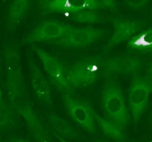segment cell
Instances as JSON below:
<instances>
[{
	"mask_svg": "<svg viewBox=\"0 0 152 142\" xmlns=\"http://www.w3.org/2000/svg\"><path fill=\"white\" fill-rule=\"evenodd\" d=\"M102 90V106L107 119L124 130L130 122V114L125 105L120 84L115 77H106Z\"/></svg>",
	"mask_w": 152,
	"mask_h": 142,
	"instance_id": "6da1fadb",
	"label": "cell"
},
{
	"mask_svg": "<svg viewBox=\"0 0 152 142\" xmlns=\"http://www.w3.org/2000/svg\"><path fill=\"white\" fill-rule=\"evenodd\" d=\"M7 88L8 91L9 103L15 112L24 119L32 137L39 142L51 141V137L44 128L31 103L26 98L25 90H22L9 83H7Z\"/></svg>",
	"mask_w": 152,
	"mask_h": 142,
	"instance_id": "7a4b0ae2",
	"label": "cell"
},
{
	"mask_svg": "<svg viewBox=\"0 0 152 142\" xmlns=\"http://www.w3.org/2000/svg\"><path fill=\"white\" fill-rule=\"evenodd\" d=\"M102 61L99 56L85 57L65 70V78L71 92L94 83L101 75Z\"/></svg>",
	"mask_w": 152,
	"mask_h": 142,
	"instance_id": "3957f363",
	"label": "cell"
},
{
	"mask_svg": "<svg viewBox=\"0 0 152 142\" xmlns=\"http://www.w3.org/2000/svg\"><path fill=\"white\" fill-rule=\"evenodd\" d=\"M152 93V74L148 72L141 76L133 74L129 89V106L134 123H137L148 106V98Z\"/></svg>",
	"mask_w": 152,
	"mask_h": 142,
	"instance_id": "277c9868",
	"label": "cell"
},
{
	"mask_svg": "<svg viewBox=\"0 0 152 142\" xmlns=\"http://www.w3.org/2000/svg\"><path fill=\"white\" fill-rule=\"evenodd\" d=\"M106 33L107 31L103 29H95L91 26L84 28L72 27L63 37L50 43L63 47H84L92 45L103 38Z\"/></svg>",
	"mask_w": 152,
	"mask_h": 142,
	"instance_id": "5b68a950",
	"label": "cell"
},
{
	"mask_svg": "<svg viewBox=\"0 0 152 142\" xmlns=\"http://www.w3.org/2000/svg\"><path fill=\"white\" fill-rule=\"evenodd\" d=\"M64 106L70 117L83 129L91 134L97 132L96 122L91 112V106L87 103L80 101L66 93L63 96Z\"/></svg>",
	"mask_w": 152,
	"mask_h": 142,
	"instance_id": "8992f818",
	"label": "cell"
},
{
	"mask_svg": "<svg viewBox=\"0 0 152 142\" xmlns=\"http://www.w3.org/2000/svg\"><path fill=\"white\" fill-rule=\"evenodd\" d=\"M31 48L39 56V60L41 61L44 69L48 74L51 82L62 92L64 94H70L71 90L68 86L65 78V69L62 65V63L54 57L52 55L42 49L41 47L31 44Z\"/></svg>",
	"mask_w": 152,
	"mask_h": 142,
	"instance_id": "52a82bcc",
	"label": "cell"
},
{
	"mask_svg": "<svg viewBox=\"0 0 152 142\" xmlns=\"http://www.w3.org/2000/svg\"><path fill=\"white\" fill-rule=\"evenodd\" d=\"M72 26L58 21H46L34 28L23 40V44L51 42L67 33Z\"/></svg>",
	"mask_w": 152,
	"mask_h": 142,
	"instance_id": "ba28073f",
	"label": "cell"
},
{
	"mask_svg": "<svg viewBox=\"0 0 152 142\" xmlns=\"http://www.w3.org/2000/svg\"><path fill=\"white\" fill-rule=\"evenodd\" d=\"M141 61L136 57L120 55L107 59H103L101 75L104 77L135 74L141 68Z\"/></svg>",
	"mask_w": 152,
	"mask_h": 142,
	"instance_id": "9c48e42d",
	"label": "cell"
},
{
	"mask_svg": "<svg viewBox=\"0 0 152 142\" xmlns=\"http://www.w3.org/2000/svg\"><path fill=\"white\" fill-rule=\"evenodd\" d=\"M40 7L45 14H69L83 9L98 10L105 8L99 0H47Z\"/></svg>",
	"mask_w": 152,
	"mask_h": 142,
	"instance_id": "30bf717a",
	"label": "cell"
},
{
	"mask_svg": "<svg viewBox=\"0 0 152 142\" xmlns=\"http://www.w3.org/2000/svg\"><path fill=\"white\" fill-rule=\"evenodd\" d=\"M5 63L7 66V83L25 90L24 76L21 55L17 45H7L4 49Z\"/></svg>",
	"mask_w": 152,
	"mask_h": 142,
	"instance_id": "8fae6325",
	"label": "cell"
},
{
	"mask_svg": "<svg viewBox=\"0 0 152 142\" xmlns=\"http://www.w3.org/2000/svg\"><path fill=\"white\" fill-rule=\"evenodd\" d=\"M114 32L108 40V43L106 47V50H108L116 45L132 39L138 31L142 30L145 26L143 22L140 21H132L122 18H116L113 22Z\"/></svg>",
	"mask_w": 152,
	"mask_h": 142,
	"instance_id": "7c38bea8",
	"label": "cell"
},
{
	"mask_svg": "<svg viewBox=\"0 0 152 142\" xmlns=\"http://www.w3.org/2000/svg\"><path fill=\"white\" fill-rule=\"evenodd\" d=\"M29 70L31 86L36 97L46 106H52L50 84L31 57L29 58Z\"/></svg>",
	"mask_w": 152,
	"mask_h": 142,
	"instance_id": "4fadbf2b",
	"label": "cell"
},
{
	"mask_svg": "<svg viewBox=\"0 0 152 142\" xmlns=\"http://www.w3.org/2000/svg\"><path fill=\"white\" fill-rule=\"evenodd\" d=\"M31 5V0H13L10 4L7 15V27L14 31L23 21Z\"/></svg>",
	"mask_w": 152,
	"mask_h": 142,
	"instance_id": "5bb4252c",
	"label": "cell"
},
{
	"mask_svg": "<svg viewBox=\"0 0 152 142\" xmlns=\"http://www.w3.org/2000/svg\"><path fill=\"white\" fill-rule=\"evenodd\" d=\"M127 47L133 53L152 55V29L133 36L130 39Z\"/></svg>",
	"mask_w": 152,
	"mask_h": 142,
	"instance_id": "9a60e30c",
	"label": "cell"
},
{
	"mask_svg": "<svg viewBox=\"0 0 152 142\" xmlns=\"http://www.w3.org/2000/svg\"><path fill=\"white\" fill-rule=\"evenodd\" d=\"M18 122V115L9 102L0 96V131L12 130Z\"/></svg>",
	"mask_w": 152,
	"mask_h": 142,
	"instance_id": "2e32d148",
	"label": "cell"
},
{
	"mask_svg": "<svg viewBox=\"0 0 152 142\" xmlns=\"http://www.w3.org/2000/svg\"><path fill=\"white\" fill-rule=\"evenodd\" d=\"M91 112L95 119V122L99 124V128L101 129L103 134L106 137L116 141H124L126 139V136L123 132V130L120 129L117 125H115L109 120L100 116L93 108H91Z\"/></svg>",
	"mask_w": 152,
	"mask_h": 142,
	"instance_id": "e0dca14e",
	"label": "cell"
},
{
	"mask_svg": "<svg viewBox=\"0 0 152 142\" xmlns=\"http://www.w3.org/2000/svg\"><path fill=\"white\" fill-rule=\"evenodd\" d=\"M48 122L50 126L52 127L53 130L56 131V134H59L62 137L69 138V139L78 138L80 137L79 132L68 122L57 116L56 114H48Z\"/></svg>",
	"mask_w": 152,
	"mask_h": 142,
	"instance_id": "ac0fdd59",
	"label": "cell"
},
{
	"mask_svg": "<svg viewBox=\"0 0 152 142\" xmlns=\"http://www.w3.org/2000/svg\"><path fill=\"white\" fill-rule=\"evenodd\" d=\"M66 15L70 20L79 23H101L104 21L103 16L96 10L83 9Z\"/></svg>",
	"mask_w": 152,
	"mask_h": 142,
	"instance_id": "d6986e66",
	"label": "cell"
},
{
	"mask_svg": "<svg viewBox=\"0 0 152 142\" xmlns=\"http://www.w3.org/2000/svg\"><path fill=\"white\" fill-rule=\"evenodd\" d=\"M124 3L133 9H140L143 8L146 4L149 2V0H124Z\"/></svg>",
	"mask_w": 152,
	"mask_h": 142,
	"instance_id": "ffe728a7",
	"label": "cell"
},
{
	"mask_svg": "<svg viewBox=\"0 0 152 142\" xmlns=\"http://www.w3.org/2000/svg\"><path fill=\"white\" fill-rule=\"evenodd\" d=\"M105 7H107L111 11H115L117 8V3L115 0H99Z\"/></svg>",
	"mask_w": 152,
	"mask_h": 142,
	"instance_id": "44dd1931",
	"label": "cell"
},
{
	"mask_svg": "<svg viewBox=\"0 0 152 142\" xmlns=\"http://www.w3.org/2000/svg\"><path fill=\"white\" fill-rule=\"evenodd\" d=\"M2 74V58H1V51H0V75Z\"/></svg>",
	"mask_w": 152,
	"mask_h": 142,
	"instance_id": "7402d4cb",
	"label": "cell"
},
{
	"mask_svg": "<svg viewBox=\"0 0 152 142\" xmlns=\"http://www.w3.org/2000/svg\"><path fill=\"white\" fill-rule=\"evenodd\" d=\"M9 141H25V139H23V138H10L9 139Z\"/></svg>",
	"mask_w": 152,
	"mask_h": 142,
	"instance_id": "603a6c76",
	"label": "cell"
},
{
	"mask_svg": "<svg viewBox=\"0 0 152 142\" xmlns=\"http://www.w3.org/2000/svg\"><path fill=\"white\" fill-rule=\"evenodd\" d=\"M46 1H47V0H39V5H40V7H41Z\"/></svg>",
	"mask_w": 152,
	"mask_h": 142,
	"instance_id": "cb8c5ba5",
	"label": "cell"
},
{
	"mask_svg": "<svg viewBox=\"0 0 152 142\" xmlns=\"http://www.w3.org/2000/svg\"><path fill=\"white\" fill-rule=\"evenodd\" d=\"M148 72H149L150 74H152V65L150 66V68H149V70H148Z\"/></svg>",
	"mask_w": 152,
	"mask_h": 142,
	"instance_id": "d4e9b609",
	"label": "cell"
},
{
	"mask_svg": "<svg viewBox=\"0 0 152 142\" xmlns=\"http://www.w3.org/2000/svg\"><path fill=\"white\" fill-rule=\"evenodd\" d=\"M3 94H2V90H1V88H0V96H2Z\"/></svg>",
	"mask_w": 152,
	"mask_h": 142,
	"instance_id": "484cf974",
	"label": "cell"
},
{
	"mask_svg": "<svg viewBox=\"0 0 152 142\" xmlns=\"http://www.w3.org/2000/svg\"><path fill=\"white\" fill-rule=\"evenodd\" d=\"M151 123H152V114H151Z\"/></svg>",
	"mask_w": 152,
	"mask_h": 142,
	"instance_id": "4316f807",
	"label": "cell"
},
{
	"mask_svg": "<svg viewBox=\"0 0 152 142\" xmlns=\"http://www.w3.org/2000/svg\"><path fill=\"white\" fill-rule=\"evenodd\" d=\"M0 141H1V137H0Z\"/></svg>",
	"mask_w": 152,
	"mask_h": 142,
	"instance_id": "83f0119b",
	"label": "cell"
},
{
	"mask_svg": "<svg viewBox=\"0 0 152 142\" xmlns=\"http://www.w3.org/2000/svg\"><path fill=\"white\" fill-rule=\"evenodd\" d=\"M3 1H7V0H3Z\"/></svg>",
	"mask_w": 152,
	"mask_h": 142,
	"instance_id": "f1b7e54d",
	"label": "cell"
}]
</instances>
